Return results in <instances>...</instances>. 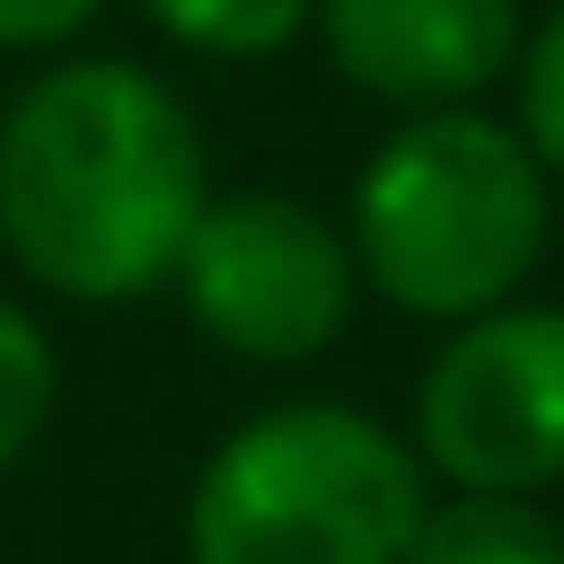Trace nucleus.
Segmentation results:
<instances>
[{"mask_svg": "<svg viewBox=\"0 0 564 564\" xmlns=\"http://www.w3.org/2000/svg\"><path fill=\"white\" fill-rule=\"evenodd\" d=\"M207 217L188 113L141 66H57L0 122V236L47 292L122 302L180 273Z\"/></svg>", "mask_w": 564, "mask_h": 564, "instance_id": "f257e3e1", "label": "nucleus"}, {"mask_svg": "<svg viewBox=\"0 0 564 564\" xmlns=\"http://www.w3.org/2000/svg\"><path fill=\"white\" fill-rule=\"evenodd\" d=\"M414 527V452L348 404H292L198 470L188 564H404Z\"/></svg>", "mask_w": 564, "mask_h": 564, "instance_id": "f03ea898", "label": "nucleus"}, {"mask_svg": "<svg viewBox=\"0 0 564 564\" xmlns=\"http://www.w3.org/2000/svg\"><path fill=\"white\" fill-rule=\"evenodd\" d=\"M545 180L480 113H423L358 180V254L386 302L423 321H470L536 263Z\"/></svg>", "mask_w": 564, "mask_h": 564, "instance_id": "7ed1b4c3", "label": "nucleus"}, {"mask_svg": "<svg viewBox=\"0 0 564 564\" xmlns=\"http://www.w3.org/2000/svg\"><path fill=\"white\" fill-rule=\"evenodd\" d=\"M423 452L489 499L564 480V311L470 321L423 377Z\"/></svg>", "mask_w": 564, "mask_h": 564, "instance_id": "20e7f679", "label": "nucleus"}, {"mask_svg": "<svg viewBox=\"0 0 564 564\" xmlns=\"http://www.w3.org/2000/svg\"><path fill=\"white\" fill-rule=\"evenodd\" d=\"M188 311L245 358H311L348 321V245L292 198L207 207L180 254Z\"/></svg>", "mask_w": 564, "mask_h": 564, "instance_id": "39448f33", "label": "nucleus"}, {"mask_svg": "<svg viewBox=\"0 0 564 564\" xmlns=\"http://www.w3.org/2000/svg\"><path fill=\"white\" fill-rule=\"evenodd\" d=\"M329 57L386 104H452L518 47V0H321Z\"/></svg>", "mask_w": 564, "mask_h": 564, "instance_id": "423d86ee", "label": "nucleus"}, {"mask_svg": "<svg viewBox=\"0 0 564 564\" xmlns=\"http://www.w3.org/2000/svg\"><path fill=\"white\" fill-rule=\"evenodd\" d=\"M404 564H564V527L527 499L470 489L462 508H423Z\"/></svg>", "mask_w": 564, "mask_h": 564, "instance_id": "0eeeda50", "label": "nucleus"}, {"mask_svg": "<svg viewBox=\"0 0 564 564\" xmlns=\"http://www.w3.org/2000/svg\"><path fill=\"white\" fill-rule=\"evenodd\" d=\"M47 404H57V348L20 302H0V470L47 433Z\"/></svg>", "mask_w": 564, "mask_h": 564, "instance_id": "6e6552de", "label": "nucleus"}, {"mask_svg": "<svg viewBox=\"0 0 564 564\" xmlns=\"http://www.w3.org/2000/svg\"><path fill=\"white\" fill-rule=\"evenodd\" d=\"M151 20L207 57H263L311 20V0H151Z\"/></svg>", "mask_w": 564, "mask_h": 564, "instance_id": "1a4fd4ad", "label": "nucleus"}, {"mask_svg": "<svg viewBox=\"0 0 564 564\" xmlns=\"http://www.w3.org/2000/svg\"><path fill=\"white\" fill-rule=\"evenodd\" d=\"M527 132H536L545 170H564V10L527 47Z\"/></svg>", "mask_w": 564, "mask_h": 564, "instance_id": "9d476101", "label": "nucleus"}, {"mask_svg": "<svg viewBox=\"0 0 564 564\" xmlns=\"http://www.w3.org/2000/svg\"><path fill=\"white\" fill-rule=\"evenodd\" d=\"M95 20V0H0V47H47Z\"/></svg>", "mask_w": 564, "mask_h": 564, "instance_id": "9b49d317", "label": "nucleus"}]
</instances>
